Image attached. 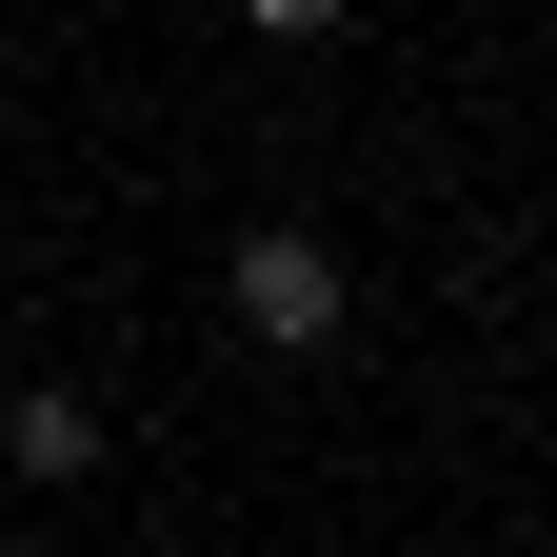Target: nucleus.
I'll return each mask as SVG.
<instances>
[{
    "mask_svg": "<svg viewBox=\"0 0 557 557\" xmlns=\"http://www.w3.org/2000/svg\"><path fill=\"white\" fill-rule=\"evenodd\" d=\"M220 299H239V338H278V359H319V338H338V239L259 220V239L220 259Z\"/></svg>",
    "mask_w": 557,
    "mask_h": 557,
    "instance_id": "f257e3e1",
    "label": "nucleus"
},
{
    "mask_svg": "<svg viewBox=\"0 0 557 557\" xmlns=\"http://www.w3.org/2000/svg\"><path fill=\"white\" fill-rule=\"evenodd\" d=\"M0 458H21V478H100V398H0Z\"/></svg>",
    "mask_w": 557,
    "mask_h": 557,
    "instance_id": "f03ea898",
    "label": "nucleus"
}]
</instances>
